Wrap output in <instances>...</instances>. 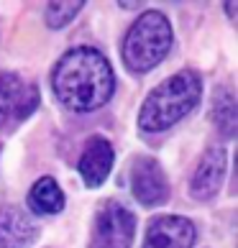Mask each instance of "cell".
Masks as SVG:
<instances>
[{
	"instance_id": "7a4b0ae2",
	"label": "cell",
	"mask_w": 238,
	"mask_h": 248,
	"mask_svg": "<svg viewBox=\"0 0 238 248\" xmlns=\"http://www.w3.org/2000/svg\"><path fill=\"white\" fill-rule=\"evenodd\" d=\"M203 95V79L195 69H182L167 77L143 100L139 113V128L146 133H161L179 123L190 110H195Z\"/></svg>"
},
{
	"instance_id": "6da1fadb",
	"label": "cell",
	"mask_w": 238,
	"mask_h": 248,
	"mask_svg": "<svg viewBox=\"0 0 238 248\" xmlns=\"http://www.w3.org/2000/svg\"><path fill=\"white\" fill-rule=\"evenodd\" d=\"M57 100L75 113H93L113 97L115 75L103 51L75 46L57 62L51 72Z\"/></svg>"
},
{
	"instance_id": "ba28073f",
	"label": "cell",
	"mask_w": 238,
	"mask_h": 248,
	"mask_svg": "<svg viewBox=\"0 0 238 248\" xmlns=\"http://www.w3.org/2000/svg\"><path fill=\"white\" fill-rule=\"evenodd\" d=\"M195 223L182 215H161L149 223L143 248H192L195 243Z\"/></svg>"
},
{
	"instance_id": "8992f818",
	"label": "cell",
	"mask_w": 238,
	"mask_h": 248,
	"mask_svg": "<svg viewBox=\"0 0 238 248\" xmlns=\"http://www.w3.org/2000/svg\"><path fill=\"white\" fill-rule=\"evenodd\" d=\"M131 192L143 207H159L169 200V182L157 159H151V156H136L133 159Z\"/></svg>"
},
{
	"instance_id": "5b68a950",
	"label": "cell",
	"mask_w": 238,
	"mask_h": 248,
	"mask_svg": "<svg viewBox=\"0 0 238 248\" xmlns=\"http://www.w3.org/2000/svg\"><path fill=\"white\" fill-rule=\"evenodd\" d=\"M39 108V90L21 75L3 72L0 75V131L26 121Z\"/></svg>"
},
{
	"instance_id": "30bf717a",
	"label": "cell",
	"mask_w": 238,
	"mask_h": 248,
	"mask_svg": "<svg viewBox=\"0 0 238 248\" xmlns=\"http://www.w3.org/2000/svg\"><path fill=\"white\" fill-rule=\"evenodd\" d=\"M39 231L33 220L21 207L0 210V248H31Z\"/></svg>"
},
{
	"instance_id": "8fae6325",
	"label": "cell",
	"mask_w": 238,
	"mask_h": 248,
	"mask_svg": "<svg viewBox=\"0 0 238 248\" xmlns=\"http://www.w3.org/2000/svg\"><path fill=\"white\" fill-rule=\"evenodd\" d=\"M29 210L36 215H57L64 210V192L51 177H41L29 192Z\"/></svg>"
},
{
	"instance_id": "3957f363",
	"label": "cell",
	"mask_w": 238,
	"mask_h": 248,
	"mask_svg": "<svg viewBox=\"0 0 238 248\" xmlns=\"http://www.w3.org/2000/svg\"><path fill=\"white\" fill-rule=\"evenodd\" d=\"M172 46V23L159 11H146L136 18L123 39V62L131 72L146 75L164 62Z\"/></svg>"
},
{
	"instance_id": "277c9868",
	"label": "cell",
	"mask_w": 238,
	"mask_h": 248,
	"mask_svg": "<svg viewBox=\"0 0 238 248\" xmlns=\"http://www.w3.org/2000/svg\"><path fill=\"white\" fill-rule=\"evenodd\" d=\"M136 233V215L121 202H105L93 223L90 248H131Z\"/></svg>"
},
{
	"instance_id": "7c38bea8",
	"label": "cell",
	"mask_w": 238,
	"mask_h": 248,
	"mask_svg": "<svg viewBox=\"0 0 238 248\" xmlns=\"http://www.w3.org/2000/svg\"><path fill=\"white\" fill-rule=\"evenodd\" d=\"M213 123L225 139H231L238 128V105L231 87H218L213 95Z\"/></svg>"
},
{
	"instance_id": "9c48e42d",
	"label": "cell",
	"mask_w": 238,
	"mask_h": 248,
	"mask_svg": "<svg viewBox=\"0 0 238 248\" xmlns=\"http://www.w3.org/2000/svg\"><path fill=\"white\" fill-rule=\"evenodd\" d=\"M113 161H115V151L111 141H105L103 136H93L85 149H82V156H79V177L87 187H100L103 182L108 179V174L113 169Z\"/></svg>"
},
{
	"instance_id": "4fadbf2b",
	"label": "cell",
	"mask_w": 238,
	"mask_h": 248,
	"mask_svg": "<svg viewBox=\"0 0 238 248\" xmlns=\"http://www.w3.org/2000/svg\"><path fill=\"white\" fill-rule=\"evenodd\" d=\"M85 8V3H49L47 5V26L54 31L64 29V26H69L75 18L79 16V11Z\"/></svg>"
},
{
	"instance_id": "52a82bcc",
	"label": "cell",
	"mask_w": 238,
	"mask_h": 248,
	"mask_svg": "<svg viewBox=\"0 0 238 248\" xmlns=\"http://www.w3.org/2000/svg\"><path fill=\"white\" fill-rule=\"evenodd\" d=\"M225 167H228L225 149H221V146H210V149L203 154V159L197 161V167L190 177V195L195 200H200V202L213 200L223 187Z\"/></svg>"
}]
</instances>
